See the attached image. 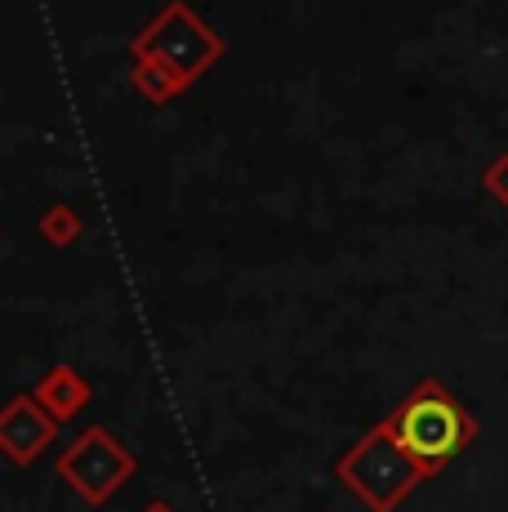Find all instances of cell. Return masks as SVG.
I'll use <instances>...</instances> for the list:
<instances>
[{"mask_svg":"<svg viewBox=\"0 0 508 512\" xmlns=\"http://www.w3.org/2000/svg\"><path fill=\"white\" fill-rule=\"evenodd\" d=\"M393 432H397V446H402L406 455L424 459V464H437V459H446L459 446L464 419H459V410L442 397V392L428 388L393 419Z\"/></svg>","mask_w":508,"mask_h":512,"instance_id":"1","label":"cell"}]
</instances>
